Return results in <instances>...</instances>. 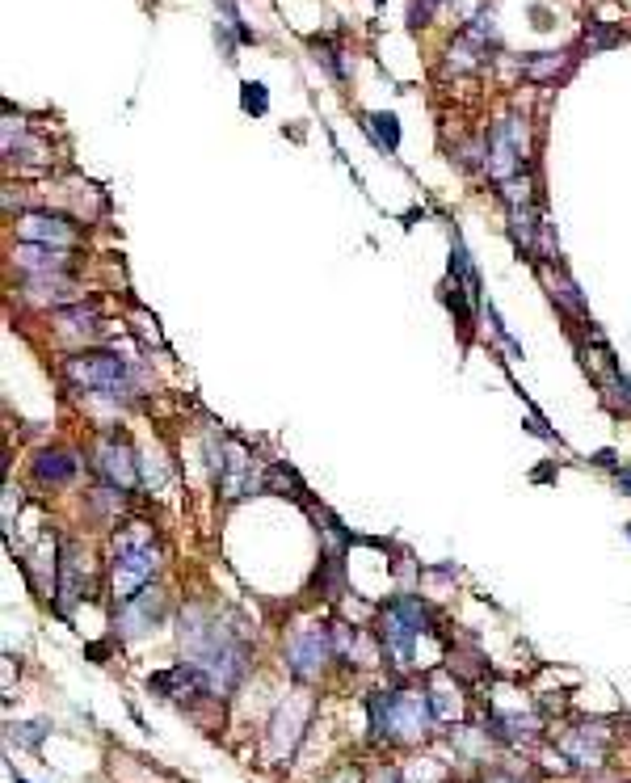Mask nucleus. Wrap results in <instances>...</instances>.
<instances>
[{
  "label": "nucleus",
  "mask_w": 631,
  "mask_h": 783,
  "mask_svg": "<svg viewBox=\"0 0 631 783\" xmlns=\"http://www.w3.org/2000/svg\"><path fill=\"white\" fill-rule=\"evenodd\" d=\"M619 489H627V497H631V472H619Z\"/></svg>",
  "instance_id": "26"
},
{
  "label": "nucleus",
  "mask_w": 631,
  "mask_h": 783,
  "mask_svg": "<svg viewBox=\"0 0 631 783\" xmlns=\"http://www.w3.org/2000/svg\"><path fill=\"white\" fill-rule=\"evenodd\" d=\"M93 468H97V476L106 480L110 489H118V493H127V489H135V485H139L135 451H131L127 443H118V438H110V443H101V447H97Z\"/></svg>",
  "instance_id": "8"
},
{
  "label": "nucleus",
  "mask_w": 631,
  "mask_h": 783,
  "mask_svg": "<svg viewBox=\"0 0 631 783\" xmlns=\"http://www.w3.org/2000/svg\"><path fill=\"white\" fill-rule=\"evenodd\" d=\"M484 165L497 182H510V177L522 169V139H518V127L514 118H501V123L488 131V144H484Z\"/></svg>",
  "instance_id": "7"
},
{
  "label": "nucleus",
  "mask_w": 631,
  "mask_h": 783,
  "mask_svg": "<svg viewBox=\"0 0 631 783\" xmlns=\"http://www.w3.org/2000/svg\"><path fill=\"white\" fill-rule=\"evenodd\" d=\"M312 51H316V59H320V64L329 68L337 80H345V76H350V72H345V64H341V51L329 43V38H312Z\"/></svg>",
  "instance_id": "19"
},
{
  "label": "nucleus",
  "mask_w": 631,
  "mask_h": 783,
  "mask_svg": "<svg viewBox=\"0 0 631 783\" xmlns=\"http://www.w3.org/2000/svg\"><path fill=\"white\" fill-rule=\"evenodd\" d=\"M627 535H631V522H627Z\"/></svg>",
  "instance_id": "29"
},
{
  "label": "nucleus",
  "mask_w": 631,
  "mask_h": 783,
  "mask_svg": "<svg viewBox=\"0 0 631 783\" xmlns=\"http://www.w3.org/2000/svg\"><path fill=\"white\" fill-rule=\"evenodd\" d=\"M568 68H573V55H568V51H543V55H535V59H526V64H522V76H526V80H556V76H564Z\"/></svg>",
  "instance_id": "14"
},
{
  "label": "nucleus",
  "mask_w": 631,
  "mask_h": 783,
  "mask_svg": "<svg viewBox=\"0 0 631 783\" xmlns=\"http://www.w3.org/2000/svg\"><path fill=\"white\" fill-rule=\"evenodd\" d=\"M366 131H371V139H375L383 152H396L400 148V118L396 114H388V110L366 114Z\"/></svg>",
  "instance_id": "15"
},
{
  "label": "nucleus",
  "mask_w": 631,
  "mask_h": 783,
  "mask_svg": "<svg viewBox=\"0 0 631 783\" xmlns=\"http://www.w3.org/2000/svg\"><path fill=\"white\" fill-rule=\"evenodd\" d=\"M552 295L560 299V304L568 308V312H577V316H585V304H581V295H577V287L568 283V278H552Z\"/></svg>",
  "instance_id": "20"
},
{
  "label": "nucleus",
  "mask_w": 631,
  "mask_h": 783,
  "mask_svg": "<svg viewBox=\"0 0 631 783\" xmlns=\"http://www.w3.org/2000/svg\"><path fill=\"white\" fill-rule=\"evenodd\" d=\"M55 594H59V611H72V602L89 598L85 560H80V548H76V544H64V556H59V581H55Z\"/></svg>",
  "instance_id": "10"
},
{
  "label": "nucleus",
  "mask_w": 631,
  "mask_h": 783,
  "mask_svg": "<svg viewBox=\"0 0 631 783\" xmlns=\"http://www.w3.org/2000/svg\"><path fill=\"white\" fill-rule=\"evenodd\" d=\"M375 783H404V775H400V771H379Z\"/></svg>",
  "instance_id": "25"
},
{
  "label": "nucleus",
  "mask_w": 631,
  "mask_h": 783,
  "mask_svg": "<svg viewBox=\"0 0 631 783\" xmlns=\"http://www.w3.org/2000/svg\"><path fill=\"white\" fill-rule=\"evenodd\" d=\"M13 261H17V266H22L26 274H64V266H68L64 249L34 245V240H22V245L13 249Z\"/></svg>",
  "instance_id": "12"
},
{
  "label": "nucleus",
  "mask_w": 631,
  "mask_h": 783,
  "mask_svg": "<svg viewBox=\"0 0 631 783\" xmlns=\"http://www.w3.org/2000/svg\"><path fill=\"white\" fill-rule=\"evenodd\" d=\"M156 577V548L139 539H122L114 552V598L127 602Z\"/></svg>",
  "instance_id": "5"
},
{
  "label": "nucleus",
  "mask_w": 631,
  "mask_h": 783,
  "mask_svg": "<svg viewBox=\"0 0 631 783\" xmlns=\"http://www.w3.org/2000/svg\"><path fill=\"white\" fill-rule=\"evenodd\" d=\"M22 240H34V245H51V249H64L72 240V224L59 215H43L34 211L22 219Z\"/></svg>",
  "instance_id": "11"
},
{
  "label": "nucleus",
  "mask_w": 631,
  "mask_h": 783,
  "mask_svg": "<svg viewBox=\"0 0 631 783\" xmlns=\"http://www.w3.org/2000/svg\"><path fill=\"white\" fill-rule=\"evenodd\" d=\"M240 110L261 118V114L270 110V89L261 85V80H244V85H240Z\"/></svg>",
  "instance_id": "18"
},
{
  "label": "nucleus",
  "mask_w": 631,
  "mask_h": 783,
  "mask_svg": "<svg viewBox=\"0 0 631 783\" xmlns=\"http://www.w3.org/2000/svg\"><path fill=\"white\" fill-rule=\"evenodd\" d=\"M160 619H165V598H160V590H152V586H144L127 602H118V628L127 636H144L148 628L160 624Z\"/></svg>",
  "instance_id": "9"
},
{
  "label": "nucleus",
  "mask_w": 631,
  "mask_h": 783,
  "mask_svg": "<svg viewBox=\"0 0 631 783\" xmlns=\"http://www.w3.org/2000/svg\"><path fill=\"white\" fill-rule=\"evenodd\" d=\"M324 783H358V771H354V767H341L337 775H329Z\"/></svg>",
  "instance_id": "24"
},
{
  "label": "nucleus",
  "mask_w": 631,
  "mask_h": 783,
  "mask_svg": "<svg viewBox=\"0 0 631 783\" xmlns=\"http://www.w3.org/2000/svg\"><path fill=\"white\" fill-rule=\"evenodd\" d=\"M366 712H371L375 741H404V746L421 741L438 720L430 695L421 691H379L366 699Z\"/></svg>",
  "instance_id": "2"
},
{
  "label": "nucleus",
  "mask_w": 631,
  "mask_h": 783,
  "mask_svg": "<svg viewBox=\"0 0 631 783\" xmlns=\"http://www.w3.org/2000/svg\"><path fill=\"white\" fill-rule=\"evenodd\" d=\"M337 649H333V640H329V628H299L291 640H287V670L299 678V682H308L320 674V666L329 661Z\"/></svg>",
  "instance_id": "6"
},
{
  "label": "nucleus",
  "mask_w": 631,
  "mask_h": 783,
  "mask_svg": "<svg viewBox=\"0 0 631 783\" xmlns=\"http://www.w3.org/2000/svg\"><path fill=\"white\" fill-rule=\"evenodd\" d=\"M488 783H522V779H514V775H493Z\"/></svg>",
  "instance_id": "27"
},
{
  "label": "nucleus",
  "mask_w": 631,
  "mask_h": 783,
  "mask_svg": "<svg viewBox=\"0 0 631 783\" xmlns=\"http://www.w3.org/2000/svg\"><path fill=\"white\" fill-rule=\"evenodd\" d=\"M64 371L76 388H85L93 396L127 400V392H131V367H127V358H118V354H76L64 363Z\"/></svg>",
  "instance_id": "4"
},
{
  "label": "nucleus",
  "mask_w": 631,
  "mask_h": 783,
  "mask_svg": "<svg viewBox=\"0 0 631 783\" xmlns=\"http://www.w3.org/2000/svg\"><path fill=\"white\" fill-rule=\"evenodd\" d=\"M47 733H51V729L43 725V720H38V725H17V733H13V737L22 741V746H30V750H34V746H38V741H43Z\"/></svg>",
  "instance_id": "21"
},
{
  "label": "nucleus",
  "mask_w": 631,
  "mask_h": 783,
  "mask_svg": "<svg viewBox=\"0 0 631 783\" xmlns=\"http://www.w3.org/2000/svg\"><path fill=\"white\" fill-rule=\"evenodd\" d=\"M13 783H26V779H22V775H13Z\"/></svg>",
  "instance_id": "28"
},
{
  "label": "nucleus",
  "mask_w": 631,
  "mask_h": 783,
  "mask_svg": "<svg viewBox=\"0 0 631 783\" xmlns=\"http://www.w3.org/2000/svg\"><path fill=\"white\" fill-rule=\"evenodd\" d=\"M72 476H76V459H72V451H64V447H47V451L34 455V480H38V485H68Z\"/></svg>",
  "instance_id": "13"
},
{
  "label": "nucleus",
  "mask_w": 631,
  "mask_h": 783,
  "mask_svg": "<svg viewBox=\"0 0 631 783\" xmlns=\"http://www.w3.org/2000/svg\"><path fill=\"white\" fill-rule=\"evenodd\" d=\"M434 17V0H413L409 5V26H430Z\"/></svg>",
  "instance_id": "22"
},
{
  "label": "nucleus",
  "mask_w": 631,
  "mask_h": 783,
  "mask_svg": "<svg viewBox=\"0 0 631 783\" xmlns=\"http://www.w3.org/2000/svg\"><path fill=\"white\" fill-rule=\"evenodd\" d=\"M181 653L190 666L207 678L211 695H228L240 687L244 670H249V636L244 628H223V615L211 607H190L181 615Z\"/></svg>",
  "instance_id": "1"
},
{
  "label": "nucleus",
  "mask_w": 631,
  "mask_h": 783,
  "mask_svg": "<svg viewBox=\"0 0 631 783\" xmlns=\"http://www.w3.org/2000/svg\"><path fill=\"white\" fill-rule=\"evenodd\" d=\"M493 733L505 737V741H535L539 737V720L535 716H497L493 720Z\"/></svg>",
  "instance_id": "17"
},
{
  "label": "nucleus",
  "mask_w": 631,
  "mask_h": 783,
  "mask_svg": "<svg viewBox=\"0 0 631 783\" xmlns=\"http://www.w3.org/2000/svg\"><path fill=\"white\" fill-rule=\"evenodd\" d=\"M585 43H589V51H594V47H610V43H619V34L606 30V26H594V30H585Z\"/></svg>",
  "instance_id": "23"
},
{
  "label": "nucleus",
  "mask_w": 631,
  "mask_h": 783,
  "mask_svg": "<svg viewBox=\"0 0 631 783\" xmlns=\"http://www.w3.org/2000/svg\"><path fill=\"white\" fill-rule=\"evenodd\" d=\"M421 632H430V611H425L421 598L400 594L383 607L379 636H383V645H388V653L396 657V666H409L413 661V645H417Z\"/></svg>",
  "instance_id": "3"
},
{
  "label": "nucleus",
  "mask_w": 631,
  "mask_h": 783,
  "mask_svg": "<svg viewBox=\"0 0 631 783\" xmlns=\"http://www.w3.org/2000/svg\"><path fill=\"white\" fill-rule=\"evenodd\" d=\"M55 320H59V329L64 333H97L101 325H97V308L89 304H76V308H59L55 312Z\"/></svg>",
  "instance_id": "16"
}]
</instances>
